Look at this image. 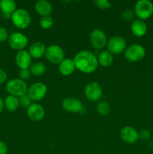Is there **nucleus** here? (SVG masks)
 <instances>
[{"label":"nucleus","mask_w":153,"mask_h":154,"mask_svg":"<svg viewBox=\"0 0 153 154\" xmlns=\"http://www.w3.org/2000/svg\"><path fill=\"white\" fill-rule=\"evenodd\" d=\"M75 67L82 73L90 74L94 72L98 66V58L89 51H81L73 59Z\"/></svg>","instance_id":"1"},{"label":"nucleus","mask_w":153,"mask_h":154,"mask_svg":"<svg viewBox=\"0 0 153 154\" xmlns=\"http://www.w3.org/2000/svg\"><path fill=\"white\" fill-rule=\"evenodd\" d=\"M6 90L11 96L20 97L27 94L28 87L26 83L19 78L11 79L6 84Z\"/></svg>","instance_id":"2"},{"label":"nucleus","mask_w":153,"mask_h":154,"mask_svg":"<svg viewBox=\"0 0 153 154\" xmlns=\"http://www.w3.org/2000/svg\"><path fill=\"white\" fill-rule=\"evenodd\" d=\"M14 26L18 29H26L31 23V16L25 9H16L10 16Z\"/></svg>","instance_id":"3"},{"label":"nucleus","mask_w":153,"mask_h":154,"mask_svg":"<svg viewBox=\"0 0 153 154\" xmlns=\"http://www.w3.org/2000/svg\"><path fill=\"white\" fill-rule=\"evenodd\" d=\"M134 14L141 20L148 19L153 14V4L148 0H140L135 5Z\"/></svg>","instance_id":"4"},{"label":"nucleus","mask_w":153,"mask_h":154,"mask_svg":"<svg viewBox=\"0 0 153 154\" xmlns=\"http://www.w3.org/2000/svg\"><path fill=\"white\" fill-rule=\"evenodd\" d=\"M146 56V51L143 47L138 44H134L126 48L124 57L128 61L135 63L142 60Z\"/></svg>","instance_id":"5"},{"label":"nucleus","mask_w":153,"mask_h":154,"mask_svg":"<svg viewBox=\"0 0 153 154\" xmlns=\"http://www.w3.org/2000/svg\"><path fill=\"white\" fill-rule=\"evenodd\" d=\"M45 57L50 63L60 64L64 60V52L58 45H50L46 48Z\"/></svg>","instance_id":"6"},{"label":"nucleus","mask_w":153,"mask_h":154,"mask_svg":"<svg viewBox=\"0 0 153 154\" xmlns=\"http://www.w3.org/2000/svg\"><path fill=\"white\" fill-rule=\"evenodd\" d=\"M8 42L11 49L15 51H23L28 45V40L26 36L21 32H14L9 35Z\"/></svg>","instance_id":"7"},{"label":"nucleus","mask_w":153,"mask_h":154,"mask_svg":"<svg viewBox=\"0 0 153 154\" xmlns=\"http://www.w3.org/2000/svg\"><path fill=\"white\" fill-rule=\"evenodd\" d=\"M108 51L112 55H118L126 50V41L123 37L115 35L110 38L107 42Z\"/></svg>","instance_id":"8"},{"label":"nucleus","mask_w":153,"mask_h":154,"mask_svg":"<svg viewBox=\"0 0 153 154\" xmlns=\"http://www.w3.org/2000/svg\"><path fill=\"white\" fill-rule=\"evenodd\" d=\"M47 88L44 84L41 82H37L32 84L28 88L27 95L32 99V101H40L46 96Z\"/></svg>","instance_id":"9"},{"label":"nucleus","mask_w":153,"mask_h":154,"mask_svg":"<svg viewBox=\"0 0 153 154\" xmlns=\"http://www.w3.org/2000/svg\"><path fill=\"white\" fill-rule=\"evenodd\" d=\"M102 88L97 82H90L86 86L84 93L90 102H98L102 96Z\"/></svg>","instance_id":"10"},{"label":"nucleus","mask_w":153,"mask_h":154,"mask_svg":"<svg viewBox=\"0 0 153 154\" xmlns=\"http://www.w3.org/2000/svg\"><path fill=\"white\" fill-rule=\"evenodd\" d=\"M90 41L93 48L96 50H101L107 45V39L105 33L99 29L92 30L90 34Z\"/></svg>","instance_id":"11"},{"label":"nucleus","mask_w":153,"mask_h":154,"mask_svg":"<svg viewBox=\"0 0 153 154\" xmlns=\"http://www.w3.org/2000/svg\"><path fill=\"white\" fill-rule=\"evenodd\" d=\"M62 107L64 111L71 113H79L82 110V105L80 101L74 97H68L63 99Z\"/></svg>","instance_id":"12"},{"label":"nucleus","mask_w":153,"mask_h":154,"mask_svg":"<svg viewBox=\"0 0 153 154\" xmlns=\"http://www.w3.org/2000/svg\"><path fill=\"white\" fill-rule=\"evenodd\" d=\"M27 116L31 120L34 122H39L43 120L44 117V109L40 104H32L27 108Z\"/></svg>","instance_id":"13"},{"label":"nucleus","mask_w":153,"mask_h":154,"mask_svg":"<svg viewBox=\"0 0 153 154\" xmlns=\"http://www.w3.org/2000/svg\"><path fill=\"white\" fill-rule=\"evenodd\" d=\"M122 140L128 144H134L139 139V132L131 126H124L120 131Z\"/></svg>","instance_id":"14"},{"label":"nucleus","mask_w":153,"mask_h":154,"mask_svg":"<svg viewBox=\"0 0 153 154\" xmlns=\"http://www.w3.org/2000/svg\"><path fill=\"white\" fill-rule=\"evenodd\" d=\"M15 63L20 69H28L32 66V57L28 51H18L15 57Z\"/></svg>","instance_id":"15"},{"label":"nucleus","mask_w":153,"mask_h":154,"mask_svg":"<svg viewBox=\"0 0 153 154\" xmlns=\"http://www.w3.org/2000/svg\"><path fill=\"white\" fill-rule=\"evenodd\" d=\"M36 12L39 15L43 17L50 16L52 12V6L49 2L45 1V0H39L36 2L35 5H34Z\"/></svg>","instance_id":"16"},{"label":"nucleus","mask_w":153,"mask_h":154,"mask_svg":"<svg viewBox=\"0 0 153 154\" xmlns=\"http://www.w3.org/2000/svg\"><path fill=\"white\" fill-rule=\"evenodd\" d=\"M46 48L44 43L40 42H34L30 45L28 48V53L32 58L38 59L45 55Z\"/></svg>","instance_id":"17"},{"label":"nucleus","mask_w":153,"mask_h":154,"mask_svg":"<svg viewBox=\"0 0 153 154\" xmlns=\"http://www.w3.org/2000/svg\"><path fill=\"white\" fill-rule=\"evenodd\" d=\"M76 69L74 60L70 58H64L58 66L59 72L63 76H69L71 75Z\"/></svg>","instance_id":"18"},{"label":"nucleus","mask_w":153,"mask_h":154,"mask_svg":"<svg viewBox=\"0 0 153 154\" xmlns=\"http://www.w3.org/2000/svg\"><path fill=\"white\" fill-rule=\"evenodd\" d=\"M130 30L135 36L142 37L145 35L147 32V25L143 20H134L130 24Z\"/></svg>","instance_id":"19"},{"label":"nucleus","mask_w":153,"mask_h":154,"mask_svg":"<svg viewBox=\"0 0 153 154\" xmlns=\"http://www.w3.org/2000/svg\"><path fill=\"white\" fill-rule=\"evenodd\" d=\"M0 10L5 17H10L12 14L16 10V2L13 0H1Z\"/></svg>","instance_id":"20"},{"label":"nucleus","mask_w":153,"mask_h":154,"mask_svg":"<svg viewBox=\"0 0 153 154\" xmlns=\"http://www.w3.org/2000/svg\"><path fill=\"white\" fill-rule=\"evenodd\" d=\"M20 106L19 98L14 96L9 95L4 99V107L7 111L13 112L15 111Z\"/></svg>","instance_id":"21"},{"label":"nucleus","mask_w":153,"mask_h":154,"mask_svg":"<svg viewBox=\"0 0 153 154\" xmlns=\"http://www.w3.org/2000/svg\"><path fill=\"white\" fill-rule=\"evenodd\" d=\"M98 62L103 67H108L113 62V56L108 51H104L99 54Z\"/></svg>","instance_id":"22"},{"label":"nucleus","mask_w":153,"mask_h":154,"mask_svg":"<svg viewBox=\"0 0 153 154\" xmlns=\"http://www.w3.org/2000/svg\"><path fill=\"white\" fill-rule=\"evenodd\" d=\"M46 70V66L43 63H40V62L33 63L29 68V71L32 75H35V76H40V75H44Z\"/></svg>","instance_id":"23"},{"label":"nucleus","mask_w":153,"mask_h":154,"mask_svg":"<svg viewBox=\"0 0 153 154\" xmlns=\"http://www.w3.org/2000/svg\"><path fill=\"white\" fill-rule=\"evenodd\" d=\"M97 112L101 116H106L110 111V107L109 104L106 102H99L96 106Z\"/></svg>","instance_id":"24"},{"label":"nucleus","mask_w":153,"mask_h":154,"mask_svg":"<svg viewBox=\"0 0 153 154\" xmlns=\"http://www.w3.org/2000/svg\"><path fill=\"white\" fill-rule=\"evenodd\" d=\"M53 25V20L50 16L43 17L40 20V26L44 29H49Z\"/></svg>","instance_id":"25"},{"label":"nucleus","mask_w":153,"mask_h":154,"mask_svg":"<svg viewBox=\"0 0 153 154\" xmlns=\"http://www.w3.org/2000/svg\"><path fill=\"white\" fill-rule=\"evenodd\" d=\"M93 2L100 9H109L111 8V3L107 0H94Z\"/></svg>","instance_id":"26"},{"label":"nucleus","mask_w":153,"mask_h":154,"mask_svg":"<svg viewBox=\"0 0 153 154\" xmlns=\"http://www.w3.org/2000/svg\"><path fill=\"white\" fill-rule=\"evenodd\" d=\"M19 102L20 106L28 108L32 105V99L28 97V95L26 94L24 96L19 97Z\"/></svg>","instance_id":"27"},{"label":"nucleus","mask_w":153,"mask_h":154,"mask_svg":"<svg viewBox=\"0 0 153 154\" xmlns=\"http://www.w3.org/2000/svg\"><path fill=\"white\" fill-rule=\"evenodd\" d=\"M134 11H133L132 10H130V9H127V10L124 11L122 12V17L125 21L133 20L134 18Z\"/></svg>","instance_id":"28"},{"label":"nucleus","mask_w":153,"mask_h":154,"mask_svg":"<svg viewBox=\"0 0 153 154\" xmlns=\"http://www.w3.org/2000/svg\"><path fill=\"white\" fill-rule=\"evenodd\" d=\"M31 72H30L29 69H20L19 72V77L20 79L25 81V80L28 79L31 76Z\"/></svg>","instance_id":"29"},{"label":"nucleus","mask_w":153,"mask_h":154,"mask_svg":"<svg viewBox=\"0 0 153 154\" xmlns=\"http://www.w3.org/2000/svg\"><path fill=\"white\" fill-rule=\"evenodd\" d=\"M8 32L7 29L4 27L0 26V43L1 42H4V41L8 39Z\"/></svg>","instance_id":"30"},{"label":"nucleus","mask_w":153,"mask_h":154,"mask_svg":"<svg viewBox=\"0 0 153 154\" xmlns=\"http://www.w3.org/2000/svg\"><path fill=\"white\" fill-rule=\"evenodd\" d=\"M150 135H151V134H150L149 131L147 130V129H143L139 133V138L146 141V140H148L150 138Z\"/></svg>","instance_id":"31"},{"label":"nucleus","mask_w":153,"mask_h":154,"mask_svg":"<svg viewBox=\"0 0 153 154\" xmlns=\"http://www.w3.org/2000/svg\"><path fill=\"white\" fill-rule=\"evenodd\" d=\"M7 80V74L5 71L2 69H0V84H4Z\"/></svg>","instance_id":"32"},{"label":"nucleus","mask_w":153,"mask_h":154,"mask_svg":"<svg viewBox=\"0 0 153 154\" xmlns=\"http://www.w3.org/2000/svg\"><path fill=\"white\" fill-rule=\"evenodd\" d=\"M8 146L3 141H0V154H7Z\"/></svg>","instance_id":"33"},{"label":"nucleus","mask_w":153,"mask_h":154,"mask_svg":"<svg viewBox=\"0 0 153 154\" xmlns=\"http://www.w3.org/2000/svg\"><path fill=\"white\" fill-rule=\"evenodd\" d=\"M4 101L2 100V99L0 98V114L2 113V111H3V109H4Z\"/></svg>","instance_id":"34"},{"label":"nucleus","mask_w":153,"mask_h":154,"mask_svg":"<svg viewBox=\"0 0 153 154\" xmlns=\"http://www.w3.org/2000/svg\"><path fill=\"white\" fill-rule=\"evenodd\" d=\"M150 146H151L152 147H153V141H152L151 142H150Z\"/></svg>","instance_id":"35"},{"label":"nucleus","mask_w":153,"mask_h":154,"mask_svg":"<svg viewBox=\"0 0 153 154\" xmlns=\"http://www.w3.org/2000/svg\"><path fill=\"white\" fill-rule=\"evenodd\" d=\"M0 15H1V10H0Z\"/></svg>","instance_id":"36"}]
</instances>
